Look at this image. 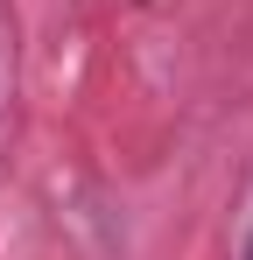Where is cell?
Segmentation results:
<instances>
[{"label": "cell", "mask_w": 253, "mask_h": 260, "mask_svg": "<svg viewBox=\"0 0 253 260\" xmlns=\"http://www.w3.org/2000/svg\"><path fill=\"white\" fill-rule=\"evenodd\" d=\"M246 260H253V239H246Z\"/></svg>", "instance_id": "obj_1"}]
</instances>
